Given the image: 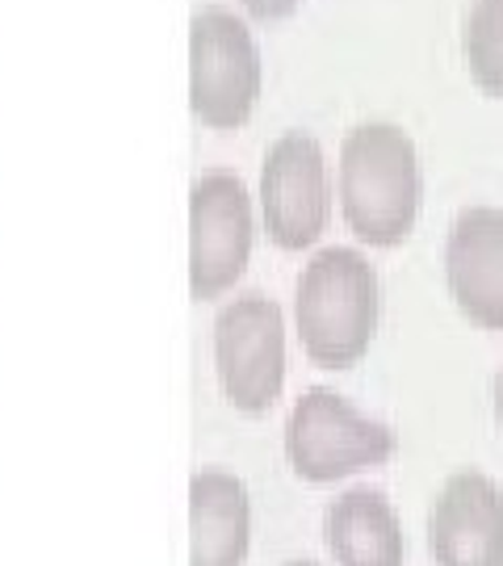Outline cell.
Here are the masks:
<instances>
[{
    "mask_svg": "<svg viewBox=\"0 0 503 566\" xmlns=\"http://www.w3.org/2000/svg\"><path fill=\"white\" fill-rule=\"evenodd\" d=\"M261 219L282 252H302L319 240L332 219V172L315 135L285 130L269 143L261 164Z\"/></svg>",
    "mask_w": 503,
    "mask_h": 566,
    "instance_id": "7",
    "label": "cell"
},
{
    "mask_svg": "<svg viewBox=\"0 0 503 566\" xmlns=\"http://www.w3.org/2000/svg\"><path fill=\"white\" fill-rule=\"evenodd\" d=\"M240 4L256 21H282V18H290V13L298 9L302 0H240Z\"/></svg>",
    "mask_w": 503,
    "mask_h": 566,
    "instance_id": "13",
    "label": "cell"
},
{
    "mask_svg": "<svg viewBox=\"0 0 503 566\" xmlns=\"http://www.w3.org/2000/svg\"><path fill=\"white\" fill-rule=\"evenodd\" d=\"M252 546V495L231 470L189 479V566H243Z\"/></svg>",
    "mask_w": 503,
    "mask_h": 566,
    "instance_id": "10",
    "label": "cell"
},
{
    "mask_svg": "<svg viewBox=\"0 0 503 566\" xmlns=\"http://www.w3.org/2000/svg\"><path fill=\"white\" fill-rule=\"evenodd\" d=\"M383 319L378 269L357 248H319L294 285V324L302 353L319 369H353L369 353Z\"/></svg>",
    "mask_w": 503,
    "mask_h": 566,
    "instance_id": "2",
    "label": "cell"
},
{
    "mask_svg": "<svg viewBox=\"0 0 503 566\" xmlns=\"http://www.w3.org/2000/svg\"><path fill=\"white\" fill-rule=\"evenodd\" d=\"M285 566H319V563H306V558H298V563H285Z\"/></svg>",
    "mask_w": 503,
    "mask_h": 566,
    "instance_id": "15",
    "label": "cell"
},
{
    "mask_svg": "<svg viewBox=\"0 0 503 566\" xmlns=\"http://www.w3.org/2000/svg\"><path fill=\"white\" fill-rule=\"evenodd\" d=\"M395 428L365 416L353 399L327 386L302 390L285 420V458L302 483H336L395 458Z\"/></svg>",
    "mask_w": 503,
    "mask_h": 566,
    "instance_id": "4",
    "label": "cell"
},
{
    "mask_svg": "<svg viewBox=\"0 0 503 566\" xmlns=\"http://www.w3.org/2000/svg\"><path fill=\"white\" fill-rule=\"evenodd\" d=\"M462 60L486 97H503V0H470L462 18Z\"/></svg>",
    "mask_w": 503,
    "mask_h": 566,
    "instance_id": "12",
    "label": "cell"
},
{
    "mask_svg": "<svg viewBox=\"0 0 503 566\" xmlns=\"http://www.w3.org/2000/svg\"><path fill=\"white\" fill-rule=\"evenodd\" d=\"M214 374L222 399L243 416H264L285 386V315L261 290L235 294L214 315Z\"/></svg>",
    "mask_w": 503,
    "mask_h": 566,
    "instance_id": "5",
    "label": "cell"
},
{
    "mask_svg": "<svg viewBox=\"0 0 503 566\" xmlns=\"http://www.w3.org/2000/svg\"><path fill=\"white\" fill-rule=\"evenodd\" d=\"M256 240L252 193L240 172L210 168L189 185V294L214 303L248 273Z\"/></svg>",
    "mask_w": 503,
    "mask_h": 566,
    "instance_id": "6",
    "label": "cell"
},
{
    "mask_svg": "<svg viewBox=\"0 0 503 566\" xmlns=\"http://www.w3.org/2000/svg\"><path fill=\"white\" fill-rule=\"evenodd\" d=\"M437 566H503V491L483 470H453L428 507Z\"/></svg>",
    "mask_w": 503,
    "mask_h": 566,
    "instance_id": "8",
    "label": "cell"
},
{
    "mask_svg": "<svg viewBox=\"0 0 503 566\" xmlns=\"http://www.w3.org/2000/svg\"><path fill=\"white\" fill-rule=\"evenodd\" d=\"M261 46L243 18L201 4L189 18V109L210 130H240L261 102Z\"/></svg>",
    "mask_w": 503,
    "mask_h": 566,
    "instance_id": "3",
    "label": "cell"
},
{
    "mask_svg": "<svg viewBox=\"0 0 503 566\" xmlns=\"http://www.w3.org/2000/svg\"><path fill=\"white\" fill-rule=\"evenodd\" d=\"M495 424H500V432H503V365H500V374H495Z\"/></svg>",
    "mask_w": 503,
    "mask_h": 566,
    "instance_id": "14",
    "label": "cell"
},
{
    "mask_svg": "<svg viewBox=\"0 0 503 566\" xmlns=\"http://www.w3.org/2000/svg\"><path fill=\"white\" fill-rule=\"evenodd\" d=\"M444 282L470 324L503 332V210L465 206L444 235Z\"/></svg>",
    "mask_w": 503,
    "mask_h": 566,
    "instance_id": "9",
    "label": "cell"
},
{
    "mask_svg": "<svg viewBox=\"0 0 503 566\" xmlns=\"http://www.w3.org/2000/svg\"><path fill=\"white\" fill-rule=\"evenodd\" d=\"M323 542L336 566H402L407 537L395 504L378 486H353L323 512Z\"/></svg>",
    "mask_w": 503,
    "mask_h": 566,
    "instance_id": "11",
    "label": "cell"
},
{
    "mask_svg": "<svg viewBox=\"0 0 503 566\" xmlns=\"http://www.w3.org/2000/svg\"><path fill=\"white\" fill-rule=\"evenodd\" d=\"M336 193L348 231L369 248H395L416 231L423 168L416 139L395 122H361L340 143Z\"/></svg>",
    "mask_w": 503,
    "mask_h": 566,
    "instance_id": "1",
    "label": "cell"
}]
</instances>
